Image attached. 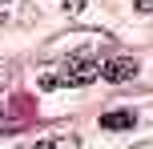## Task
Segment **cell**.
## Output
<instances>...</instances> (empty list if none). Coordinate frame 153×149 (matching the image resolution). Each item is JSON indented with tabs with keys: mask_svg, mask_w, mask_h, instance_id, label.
<instances>
[{
	"mask_svg": "<svg viewBox=\"0 0 153 149\" xmlns=\"http://www.w3.org/2000/svg\"><path fill=\"white\" fill-rule=\"evenodd\" d=\"M8 81H12V73H8V69H0V89H4Z\"/></svg>",
	"mask_w": 153,
	"mask_h": 149,
	"instance_id": "obj_8",
	"label": "cell"
},
{
	"mask_svg": "<svg viewBox=\"0 0 153 149\" xmlns=\"http://www.w3.org/2000/svg\"><path fill=\"white\" fill-rule=\"evenodd\" d=\"M101 77L113 81V85H121V81H133L137 77V61L133 56H109L105 64H101Z\"/></svg>",
	"mask_w": 153,
	"mask_h": 149,
	"instance_id": "obj_2",
	"label": "cell"
},
{
	"mask_svg": "<svg viewBox=\"0 0 153 149\" xmlns=\"http://www.w3.org/2000/svg\"><path fill=\"white\" fill-rule=\"evenodd\" d=\"M133 149H153V141H141V145H133Z\"/></svg>",
	"mask_w": 153,
	"mask_h": 149,
	"instance_id": "obj_9",
	"label": "cell"
},
{
	"mask_svg": "<svg viewBox=\"0 0 153 149\" xmlns=\"http://www.w3.org/2000/svg\"><path fill=\"white\" fill-rule=\"evenodd\" d=\"M101 69H93V56H65L61 73H45L40 89H56V85H89Z\"/></svg>",
	"mask_w": 153,
	"mask_h": 149,
	"instance_id": "obj_1",
	"label": "cell"
},
{
	"mask_svg": "<svg viewBox=\"0 0 153 149\" xmlns=\"http://www.w3.org/2000/svg\"><path fill=\"white\" fill-rule=\"evenodd\" d=\"M81 8H85V0H65V12H73V16H76Z\"/></svg>",
	"mask_w": 153,
	"mask_h": 149,
	"instance_id": "obj_6",
	"label": "cell"
},
{
	"mask_svg": "<svg viewBox=\"0 0 153 149\" xmlns=\"http://www.w3.org/2000/svg\"><path fill=\"white\" fill-rule=\"evenodd\" d=\"M28 149H81V141H76L73 133H65V137H48V141H36V145H28Z\"/></svg>",
	"mask_w": 153,
	"mask_h": 149,
	"instance_id": "obj_5",
	"label": "cell"
},
{
	"mask_svg": "<svg viewBox=\"0 0 153 149\" xmlns=\"http://www.w3.org/2000/svg\"><path fill=\"white\" fill-rule=\"evenodd\" d=\"M133 8L137 12H153V0H133Z\"/></svg>",
	"mask_w": 153,
	"mask_h": 149,
	"instance_id": "obj_7",
	"label": "cell"
},
{
	"mask_svg": "<svg viewBox=\"0 0 153 149\" xmlns=\"http://www.w3.org/2000/svg\"><path fill=\"white\" fill-rule=\"evenodd\" d=\"M36 12L24 0H0V24H32Z\"/></svg>",
	"mask_w": 153,
	"mask_h": 149,
	"instance_id": "obj_3",
	"label": "cell"
},
{
	"mask_svg": "<svg viewBox=\"0 0 153 149\" xmlns=\"http://www.w3.org/2000/svg\"><path fill=\"white\" fill-rule=\"evenodd\" d=\"M133 113L129 109H117V113H101V129H109V133H121V129H129L133 125Z\"/></svg>",
	"mask_w": 153,
	"mask_h": 149,
	"instance_id": "obj_4",
	"label": "cell"
}]
</instances>
